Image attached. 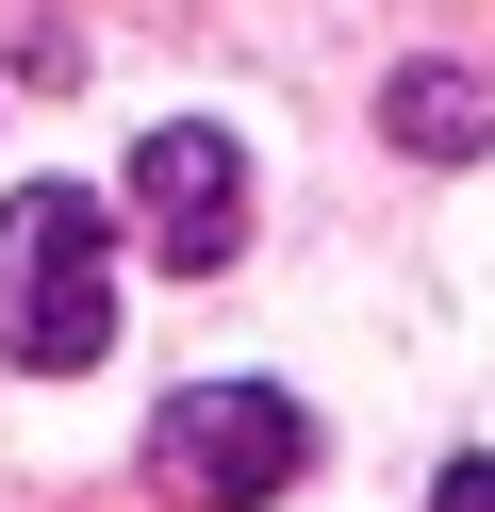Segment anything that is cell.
<instances>
[{
    "label": "cell",
    "mask_w": 495,
    "mask_h": 512,
    "mask_svg": "<svg viewBox=\"0 0 495 512\" xmlns=\"http://www.w3.org/2000/svg\"><path fill=\"white\" fill-rule=\"evenodd\" d=\"M0 347H17V364H50V380L116 347V215H99L83 182L0 199Z\"/></svg>",
    "instance_id": "6da1fadb"
},
{
    "label": "cell",
    "mask_w": 495,
    "mask_h": 512,
    "mask_svg": "<svg viewBox=\"0 0 495 512\" xmlns=\"http://www.w3.org/2000/svg\"><path fill=\"white\" fill-rule=\"evenodd\" d=\"M297 463H314V430H297V397H264V380H198V397L149 413V479L182 512H248V496H281Z\"/></svg>",
    "instance_id": "7a4b0ae2"
},
{
    "label": "cell",
    "mask_w": 495,
    "mask_h": 512,
    "mask_svg": "<svg viewBox=\"0 0 495 512\" xmlns=\"http://www.w3.org/2000/svg\"><path fill=\"white\" fill-rule=\"evenodd\" d=\"M132 232L165 248V265H231L248 248V166H231V133H198V116H165L149 149H132Z\"/></svg>",
    "instance_id": "3957f363"
},
{
    "label": "cell",
    "mask_w": 495,
    "mask_h": 512,
    "mask_svg": "<svg viewBox=\"0 0 495 512\" xmlns=\"http://www.w3.org/2000/svg\"><path fill=\"white\" fill-rule=\"evenodd\" d=\"M396 149H429V166H446V149H495V83L479 67H396Z\"/></svg>",
    "instance_id": "277c9868"
},
{
    "label": "cell",
    "mask_w": 495,
    "mask_h": 512,
    "mask_svg": "<svg viewBox=\"0 0 495 512\" xmlns=\"http://www.w3.org/2000/svg\"><path fill=\"white\" fill-rule=\"evenodd\" d=\"M446 512H495V463H446Z\"/></svg>",
    "instance_id": "5b68a950"
}]
</instances>
